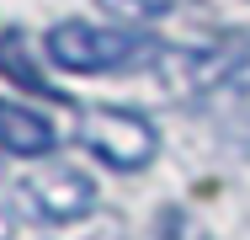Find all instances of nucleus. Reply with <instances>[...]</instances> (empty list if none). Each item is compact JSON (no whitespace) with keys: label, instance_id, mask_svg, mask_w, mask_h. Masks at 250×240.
I'll return each instance as SVG.
<instances>
[{"label":"nucleus","instance_id":"nucleus-5","mask_svg":"<svg viewBox=\"0 0 250 240\" xmlns=\"http://www.w3.org/2000/svg\"><path fill=\"white\" fill-rule=\"evenodd\" d=\"M59 134L43 112H32L27 101H5L0 96V155H21V160H48Z\"/></svg>","mask_w":250,"mask_h":240},{"label":"nucleus","instance_id":"nucleus-9","mask_svg":"<svg viewBox=\"0 0 250 240\" xmlns=\"http://www.w3.org/2000/svg\"><path fill=\"white\" fill-rule=\"evenodd\" d=\"M0 240H16V219H11L5 208H0Z\"/></svg>","mask_w":250,"mask_h":240},{"label":"nucleus","instance_id":"nucleus-7","mask_svg":"<svg viewBox=\"0 0 250 240\" xmlns=\"http://www.w3.org/2000/svg\"><path fill=\"white\" fill-rule=\"evenodd\" d=\"M96 5L117 27H149V22H165L176 11V0H96Z\"/></svg>","mask_w":250,"mask_h":240},{"label":"nucleus","instance_id":"nucleus-2","mask_svg":"<svg viewBox=\"0 0 250 240\" xmlns=\"http://www.w3.org/2000/svg\"><path fill=\"white\" fill-rule=\"evenodd\" d=\"M250 70V32H229L213 43H165L154 53L149 75L165 101H202V96L234 86Z\"/></svg>","mask_w":250,"mask_h":240},{"label":"nucleus","instance_id":"nucleus-8","mask_svg":"<svg viewBox=\"0 0 250 240\" xmlns=\"http://www.w3.org/2000/svg\"><path fill=\"white\" fill-rule=\"evenodd\" d=\"M224 128H250V80H234L224 91H213V107H208Z\"/></svg>","mask_w":250,"mask_h":240},{"label":"nucleus","instance_id":"nucleus-3","mask_svg":"<svg viewBox=\"0 0 250 240\" xmlns=\"http://www.w3.org/2000/svg\"><path fill=\"white\" fill-rule=\"evenodd\" d=\"M75 139L112 171H144L160 155V134L133 107H85L75 123Z\"/></svg>","mask_w":250,"mask_h":240},{"label":"nucleus","instance_id":"nucleus-1","mask_svg":"<svg viewBox=\"0 0 250 240\" xmlns=\"http://www.w3.org/2000/svg\"><path fill=\"white\" fill-rule=\"evenodd\" d=\"M165 43L144 38L139 27H117V22H85V16H69V22H53L43 32V59L64 75H123V70H139L154 64V53Z\"/></svg>","mask_w":250,"mask_h":240},{"label":"nucleus","instance_id":"nucleus-6","mask_svg":"<svg viewBox=\"0 0 250 240\" xmlns=\"http://www.w3.org/2000/svg\"><path fill=\"white\" fill-rule=\"evenodd\" d=\"M0 70H5L16 86H27V91L48 96V101H64V96H69V91H59L48 75L32 64V53H27V38H21V32H0Z\"/></svg>","mask_w":250,"mask_h":240},{"label":"nucleus","instance_id":"nucleus-4","mask_svg":"<svg viewBox=\"0 0 250 240\" xmlns=\"http://www.w3.org/2000/svg\"><path fill=\"white\" fill-rule=\"evenodd\" d=\"M16 203L27 208L32 224H75L96 208V182L80 166L48 160V166H38L16 182Z\"/></svg>","mask_w":250,"mask_h":240}]
</instances>
